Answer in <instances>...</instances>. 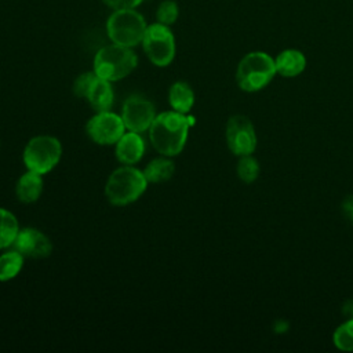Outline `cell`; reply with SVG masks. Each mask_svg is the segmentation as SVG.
I'll return each instance as SVG.
<instances>
[{"instance_id": "18", "label": "cell", "mask_w": 353, "mask_h": 353, "mask_svg": "<svg viewBox=\"0 0 353 353\" xmlns=\"http://www.w3.org/2000/svg\"><path fill=\"white\" fill-rule=\"evenodd\" d=\"M25 256L14 250L6 251L0 255V281H10L17 277L23 266Z\"/></svg>"}, {"instance_id": "11", "label": "cell", "mask_w": 353, "mask_h": 353, "mask_svg": "<svg viewBox=\"0 0 353 353\" xmlns=\"http://www.w3.org/2000/svg\"><path fill=\"white\" fill-rule=\"evenodd\" d=\"M120 116L124 121L125 130L141 134L149 130L157 114L154 105L149 99L132 95L124 101Z\"/></svg>"}, {"instance_id": "15", "label": "cell", "mask_w": 353, "mask_h": 353, "mask_svg": "<svg viewBox=\"0 0 353 353\" xmlns=\"http://www.w3.org/2000/svg\"><path fill=\"white\" fill-rule=\"evenodd\" d=\"M276 72L284 77H294L303 72L306 68L305 55L294 48L281 51L276 59Z\"/></svg>"}, {"instance_id": "21", "label": "cell", "mask_w": 353, "mask_h": 353, "mask_svg": "<svg viewBox=\"0 0 353 353\" xmlns=\"http://www.w3.org/2000/svg\"><path fill=\"white\" fill-rule=\"evenodd\" d=\"M237 175L243 182H247V183L254 182L259 175L258 161L254 157H251L250 154L241 156V159L237 164Z\"/></svg>"}, {"instance_id": "2", "label": "cell", "mask_w": 353, "mask_h": 353, "mask_svg": "<svg viewBox=\"0 0 353 353\" xmlns=\"http://www.w3.org/2000/svg\"><path fill=\"white\" fill-rule=\"evenodd\" d=\"M146 186L148 179L143 171L123 164L109 175L105 185V196L113 205H128L145 193Z\"/></svg>"}, {"instance_id": "23", "label": "cell", "mask_w": 353, "mask_h": 353, "mask_svg": "<svg viewBox=\"0 0 353 353\" xmlns=\"http://www.w3.org/2000/svg\"><path fill=\"white\" fill-rule=\"evenodd\" d=\"M143 0H103L106 6H109L113 10H128V8H137Z\"/></svg>"}, {"instance_id": "9", "label": "cell", "mask_w": 353, "mask_h": 353, "mask_svg": "<svg viewBox=\"0 0 353 353\" xmlns=\"http://www.w3.org/2000/svg\"><path fill=\"white\" fill-rule=\"evenodd\" d=\"M87 135L98 145H113L125 132V125L120 114L110 110L97 112L85 125Z\"/></svg>"}, {"instance_id": "4", "label": "cell", "mask_w": 353, "mask_h": 353, "mask_svg": "<svg viewBox=\"0 0 353 353\" xmlns=\"http://www.w3.org/2000/svg\"><path fill=\"white\" fill-rule=\"evenodd\" d=\"M274 59L262 51L248 52L236 70V81L243 91L254 92L266 87L276 74Z\"/></svg>"}, {"instance_id": "24", "label": "cell", "mask_w": 353, "mask_h": 353, "mask_svg": "<svg viewBox=\"0 0 353 353\" xmlns=\"http://www.w3.org/2000/svg\"><path fill=\"white\" fill-rule=\"evenodd\" d=\"M342 210L346 214V216L353 222V196H349L343 200Z\"/></svg>"}, {"instance_id": "17", "label": "cell", "mask_w": 353, "mask_h": 353, "mask_svg": "<svg viewBox=\"0 0 353 353\" xmlns=\"http://www.w3.org/2000/svg\"><path fill=\"white\" fill-rule=\"evenodd\" d=\"M142 171H143V175L148 179V182L160 183V182H165L172 178L174 171H175V164L172 160L167 159V156L157 157V159H153L152 161H149Z\"/></svg>"}, {"instance_id": "1", "label": "cell", "mask_w": 353, "mask_h": 353, "mask_svg": "<svg viewBox=\"0 0 353 353\" xmlns=\"http://www.w3.org/2000/svg\"><path fill=\"white\" fill-rule=\"evenodd\" d=\"M192 124L193 119L183 113L175 110L163 112L154 117L149 127L150 143L163 156H176L185 148Z\"/></svg>"}, {"instance_id": "3", "label": "cell", "mask_w": 353, "mask_h": 353, "mask_svg": "<svg viewBox=\"0 0 353 353\" xmlns=\"http://www.w3.org/2000/svg\"><path fill=\"white\" fill-rule=\"evenodd\" d=\"M137 65L138 58L132 48L114 43L102 47L94 57V72L110 83L127 77Z\"/></svg>"}, {"instance_id": "14", "label": "cell", "mask_w": 353, "mask_h": 353, "mask_svg": "<svg viewBox=\"0 0 353 353\" xmlns=\"http://www.w3.org/2000/svg\"><path fill=\"white\" fill-rule=\"evenodd\" d=\"M43 178L41 174H37L34 171L28 170L23 172L15 185V193L19 201L22 203H34L39 200L43 192Z\"/></svg>"}, {"instance_id": "20", "label": "cell", "mask_w": 353, "mask_h": 353, "mask_svg": "<svg viewBox=\"0 0 353 353\" xmlns=\"http://www.w3.org/2000/svg\"><path fill=\"white\" fill-rule=\"evenodd\" d=\"M334 343L341 350H353V319H349L335 330Z\"/></svg>"}, {"instance_id": "12", "label": "cell", "mask_w": 353, "mask_h": 353, "mask_svg": "<svg viewBox=\"0 0 353 353\" xmlns=\"http://www.w3.org/2000/svg\"><path fill=\"white\" fill-rule=\"evenodd\" d=\"M17 251H19L25 258H47L52 252L51 240L39 229L34 228H23L19 229L12 245Z\"/></svg>"}, {"instance_id": "5", "label": "cell", "mask_w": 353, "mask_h": 353, "mask_svg": "<svg viewBox=\"0 0 353 353\" xmlns=\"http://www.w3.org/2000/svg\"><path fill=\"white\" fill-rule=\"evenodd\" d=\"M146 28L145 18L135 8L114 10L106 21V32L110 41L130 48L142 43Z\"/></svg>"}, {"instance_id": "16", "label": "cell", "mask_w": 353, "mask_h": 353, "mask_svg": "<svg viewBox=\"0 0 353 353\" xmlns=\"http://www.w3.org/2000/svg\"><path fill=\"white\" fill-rule=\"evenodd\" d=\"M168 103L175 112L189 113L194 103V92L185 81L174 83L168 90Z\"/></svg>"}, {"instance_id": "6", "label": "cell", "mask_w": 353, "mask_h": 353, "mask_svg": "<svg viewBox=\"0 0 353 353\" xmlns=\"http://www.w3.org/2000/svg\"><path fill=\"white\" fill-rule=\"evenodd\" d=\"M62 145L51 135H37L29 139L26 143L22 160L26 170L34 171L37 174L50 172L61 160Z\"/></svg>"}, {"instance_id": "25", "label": "cell", "mask_w": 353, "mask_h": 353, "mask_svg": "<svg viewBox=\"0 0 353 353\" xmlns=\"http://www.w3.org/2000/svg\"><path fill=\"white\" fill-rule=\"evenodd\" d=\"M343 313L349 317V319H353V301H347L345 305H343Z\"/></svg>"}, {"instance_id": "10", "label": "cell", "mask_w": 353, "mask_h": 353, "mask_svg": "<svg viewBox=\"0 0 353 353\" xmlns=\"http://www.w3.org/2000/svg\"><path fill=\"white\" fill-rule=\"evenodd\" d=\"M226 142L232 153L237 156L251 154L256 148V134L247 116H232L226 124Z\"/></svg>"}, {"instance_id": "7", "label": "cell", "mask_w": 353, "mask_h": 353, "mask_svg": "<svg viewBox=\"0 0 353 353\" xmlns=\"http://www.w3.org/2000/svg\"><path fill=\"white\" fill-rule=\"evenodd\" d=\"M142 47L149 61L156 66H167L175 57V37L170 26L160 22L148 25Z\"/></svg>"}, {"instance_id": "8", "label": "cell", "mask_w": 353, "mask_h": 353, "mask_svg": "<svg viewBox=\"0 0 353 353\" xmlns=\"http://www.w3.org/2000/svg\"><path fill=\"white\" fill-rule=\"evenodd\" d=\"M73 92L79 98H85L97 112L110 110L114 99L112 83L99 77L94 70L81 73L74 80Z\"/></svg>"}, {"instance_id": "22", "label": "cell", "mask_w": 353, "mask_h": 353, "mask_svg": "<svg viewBox=\"0 0 353 353\" xmlns=\"http://www.w3.org/2000/svg\"><path fill=\"white\" fill-rule=\"evenodd\" d=\"M179 15L178 4L174 0H164L156 10V22L163 25H172Z\"/></svg>"}, {"instance_id": "13", "label": "cell", "mask_w": 353, "mask_h": 353, "mask_svg": "<svg viewBox=\"0 0 353 353\" xmlns=\"http://www.w3.org/2000/svg\"><path fill=\"white\" fill-rule=\"evenodd\" d=\"M114 145L116 159L124 165L137 164L145 153V141L139 132H124Z\"/></svg>"}, {"instance_id": "19", "label": "cell", "mask_w": 353, "mask_h": 353, "mask_svg": "<svg viewBox=\"0 0 353 353\" xmlns=\"http://www.w3.org/2000/svg\"><path fill=\"white\" fill-rule=\"evenodd\" d=\"M19 232V223L17 216L0 207V250L11 247Z\"/></svg>"}]
</instances>
